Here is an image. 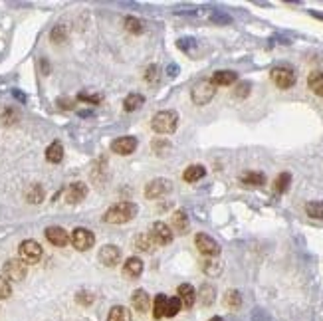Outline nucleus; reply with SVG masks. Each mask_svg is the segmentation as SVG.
Segmentation results:
<instances>
[{
	"label": "nucleus",
	"mask_w": 323,
	"mask_h": 321,
	"mask_svg": "<svg viewBox=\"0 0 323 321\" xmlns=\"http://www.w3.org/2000/svg\"><path fill=\"white\" fill-rule=\"evenodd\" d=\"M182 309V304H180V300L178 297H169V302H167V309H165V317H175L178 315V311Z\"/></svg>",
	"instance_id": "obj_33"
},
{
	"label": "nucleus",
	"mask_w": 323,
	"mask_h": 321,
	"mask_svg": "<svg viewBox=\"0 0 323 321\" xmlns=\"http://www.w3.org/2000/svg\"><path fill=\"white\" fill-rule=\"evenodd\" d=\"M210 321H224V319H222V317H212Z\"/></svg>",
	"instance_id": "obj_47"
},
{
	"label": "nucleus",
	"mask_w": 323,
	"mask_h": 321,
	"mask_svg": "<svg viewBox=\"0 0 323 321\" xmlns=\"http://www.w3.org/2000/svg\"><path fill=\"white\" fill-rule=\"evenodd\" d=\"M16 121H18V113L14 109H6V111L2 113V123L4 125H12Z\"/></svg>",
	"instance_id": "obj_42"
},
{
	"label": "nucleus",
	"mask_w": 323,
	"mask_h": 321,
	"mask_svg": "<svg viewBox=\"0 0 323 321\" xmlns=\"http://www.w3.org/2000/svg\"><path fill=\"white\" fill-rule=\"evenodd\" d=\"M12 295V286H10V282L4 278V276H0V300H6V297H10Z\"/></svg>",
	"instance_id": "obj_39"
},
{
	"label": "nucleus",
	"mask_w": 323,
	"mask_h": 321,
	"mask_svg": "<svg viewBox=\"0 0 323 321\" xmlns=\"http://www.w3.org/2000/svg\"><path fill=\"white\" fill-rule=\"evenodd\" d=\"M238 80V74L236 72H232V70H218V72H214L212 74V85L216 87V85H232L234 81Z\"/></svg>",
	"instance_id": "obj_17"
},
{
	"label": "nucleus",
	"mask_w": 323,
	"mask_h": 321,
	"mask_svg": "<svg viewBox=\"0 0 323 321\" xmlns=\"http://www.w3.org/2000/svg\"><path fill=\"white\" fill-rule=\"evenodd\" d=\"M224 305L230 307V309H238V307L242 305V295H240V291H238V289L226 291V295H224Z\"/></svg>",
	"instance_id": "obj_29"
},
{
	"label": "nucleus",
	"mask_w": 323,
	"mask_h": 321,
	"mask_svg": "<svg viewBox=\"0 0 323 321\" xmlns=\"http://www.w3.org/2000/svg\"><path fill=\"white\" fill-rule=\"evenodd\" d=\"M85 196H87V185H85V182H81V180L72 182V185L65 189V200H67L70 204L81 202Z\"/></svg>",
	"instance_id": "obj_13"
},
{
	"label": "nucleus",
	"mask_w": 323,
	"mask_h": 321,
	"mask_svg": "<svg viewBox=\"0 0 323 321\" xmlns=\"http://www.w3.org/2000/svg\"><path fill=\"white\" fill-rule=\"evenodd\" d=\"M143 260L137 256H131L125 260V264H123V273H125V278H129V280H137L141 273H143Z\"/></svg>",
	"instance_id": "obj_15"
},
{
	"label": "nucleus",
	"mask_w": 323,
	"mask_h": 321,
	"mask_svg": "<svg viewBox=\"0 0 323 321\" xmlns=\"http://www.w3.org/2000/svg\"><path fill=\"white\" fill-rule=\"evenodd\" d=\"M139 212V207L135 202H117L113 207H109L107 212L103 214V220L107 224H127L131 222Z\"/></svg>",
	"instance_id": "obj_1"
},
{
	"label": "nucleus",
	"mask_w": 323,
	"mask_h": 321,
	"mask_svg": "<svg viewBox=\"0 0 323 321\" xmlns=\"http://www.w3.org/2000/svg\"><path fill=\"white\" fill-rule=\"evenodd\" d=\"M202 272L206 273V276H218V273L222 272V264L216 262V260H206L202 264Z\"/></svg>",
	"instance_id": "obj_34"
},
{
	"label": "nucleus",
	"mask_w": 323,
	"mask_h": 321,
	"mask_svg": "<svg viewBox=\"0 0 323 321\" xmlns=\"http://www.w3.org/2000/svg\"><path fill=\"white\" fill-rule=\"evenodd\" d=\"M14 96H16V97H18V99H20V101H24V99H26V97L22 96V94H18V91H14Z\"/></svg>",
	"instance_id": "obj_46"
},
{
	"label": "nucleus",
	"mask_w": 323,
	"mask_h": 321,
	"mask_svg": "<svg viewBox=\"0 0 323 321\" xmlns=\"http://www.w3.org/2000/svg\"><path fill=\"white\" fill-rule=\"evenodd\" d=\"M18 252H20V260L28 266V264H38L40 260H42V246L38 244L36 240H24L20 244V248H18Z\"/></svg>",
	"instance_id": "obj_4"
},
{
	"label": "nucleus",
	"mask_w": 323,
	"mask_h": 321,
	"mask_svg": "<svg viewBox=\"0 0 323 321\" xmlns=\"http://www.w3.org/2000/svg\"><path fill=\"white\" fill-rule=\"evenodd\" d=\"M167 72H169V76H177V74H178V65L171 64L169 67H167Z\"/></svg>",
	"instance_id": "obj_45"
},
{
	"label": "nucleus",
	"mask_w": 323,
	"mask_h": 321,
	"mask_svg": "<svg viewBox=\"0 0 323 321\" xmlns=\"http://www.w3.org/2000/svg\"><path fill=\"white\" fill-rule=\"evenodd\" d=\"M171 189H173V182L169 178H153L145 185V198H149V200L161 198V196L171 193Z\"/></svg>",
	"instance_id": "obj_5"
},
{
	"label": "nucleus",
	"mask_w": 323,
	"mask_h": 321,
	"mask_svg": "<svg viewBox=\"0 0 323 321\" xmlns=\"http://www.w3.org/2000/svg\"><path fill=\"white\" fill-rule=\"evenodd\" d=\"M70 242H72V246H74L76 250L85 252V250L94 248L96 236H94V232L87 230V228H76V230L72 232V236H70Z\"/></svg>",
	"instance_id": "obj_6"
},
{
	"label": "nucleus",
	"mask_w": 323,
	"mask_h": 321,
	"mask_svg": "<svg viewBox=\"0 0 323 321\" xmlns=\"http://www.w3.org/2000/svg\"><path fill=\"white\" fill-rule=\"evenodd\" d=\"M177 125H178V115L175 111H171V109L159 111L153 117V121H151L153 131H157L159 135H171V133H175Z\"/></svg>",
	"instance_id": "obj_2"
},
{
	"label": "nucleus",
	"mask_w": 323,
	"mask_h": 321,
	"mask_svg": "<svg viewBox=\"0 0 323 321\" xmlns=\"http://www.w3.org/2000/svg\"><path fill=\"white\" fill-rule=\"evenodd\" d=\"M137 149V139L133 135H125V137H117L113 143H111V151L117 153V155H123L127 157L133 151Z\"/></svg>",
	"instance_id": "obj_12"
},
{
	"label": "nucleus",
	"mask_w": 323,
	"mask_h": 321,
	"mask_svg": "<svg viewBox=\"0 0 323 321\" xmlns=\"http://www.w3.org/2000/svg\"><path fill=\"white\" fill-rule=\"evenodd\" d=\"M65 36H67V30H65L64 24H60V26H56L52 32H50V38H52V42H56V44H62L65 40Z\"/></svg>",
	"instance_id": "obj_36"
},
{
	"label": "nucleus",
	"mask_w": 323,
	"mask_h": 321,
	"mask_svg": "<svg viewBox=\"0 0 323 321\" xmlns=\"http://www.w3.org/2000/svg\"><path fill=\"white\" fill-rule=\"evenodd\" d=\"M214 96H216V87L212 85V81L210 80L198 81V83L193 87V91H191V97H193L194 105H206V103L212 101V97Z\"/></svg>",
	"instance_id": "obj_3"
},
{
	"label": "nucleus",
	"mask_w": 323,
	"mask_h": 321,
	"mask_svg": "<svg viewBox=\"0 0 323 321\" xmlns=\"http://www.w3.org/2000/svg\"><path fill=\"white\" fill-rule=\"evenodd\" d=\"M99 262L107 268H115L119 262H121V250L115 246V244H105L101 250H99Z\"/></svg>",
	"instance_id": "obj_11"
},
{
	"label": "nucleus",
	"mask_w": 323,
	"mask_h": 321,
	"mask_svg": "<svg viewBox=\"0 0 323 321\" xmlns=\"http://www.w3.org/2000/svg\"><path fill=\"white\" fill-rule=\"evenodd\" d=\"M135 248H139L141 252H151V250H155V242L151 240L149 232H147V234H141V236H137V238H135Z\"/></svg>",
	"instance_id": "obj_31"
},
{
	"label": "nucleus",
	"mask_w": 323,
	"mask_h": 321,
	"mask_svg": "<svg viewBox=\"0 0 323 321\" xmlns=\"http://www.w3.org/2000/svg\"><path fill=\"white\" fill-rule=\"evenodd\" d=\"M252 321H272V319H270V315H268L266 311H262V309H254V313H252Z\"/></svg>",
	"instance_id": "obj_43"
},
{
	"label": "nucleus",
	"mask_w": 323,
	"mask_h": 321,
	"mask_svg": "<svg viewBox=\"0 0 323 321\" xmlns=\"http://www.w3.org/2000/svg\"><path fill=\"white\" fill-rule=\"evenodd\" d=\"M44 234H46V240L50 244H54V246H58V248H62V246H65L70 242V234L65 232L62 226H48Z\"/></svg>",
	"instance_id": "obj_14"
},
{
	"label": "nucleus",
	"mask_w": 323,
	"mask_h": 321,
	"mask_svg": "<svg viewBox=\"0 0 323 321\" xmlns=\"http://www.w3.org/2000/svg\"><path fill=\"white\" fill-rule=\"evenodd\" d=\"M171 226L173 230H177L178 234H184V230L189 228V216L184 210H175L171 216Z\"/></svg>",
	"instance_id": "obj_21"
},
{
	"label": "nucleus",
	"mask_w": 323,
	"mask_h": 321,
	"mask_svg": "<svg viewBox=\"0 0 323 321\" xmlns=\"http://www.w3.org/2000/svg\"><path fill=\"white\" fill-rule=\"evenodd\" d=\"M177 46L182 50V52H191V50L196 46V40H194V38H180L177 42Z\"/></svg>",
	"instance_id": "obj_41"
},
{
	"label": "nucleus",
	"mask_w": 323,
	"mask_h": 321,
	"mask_svg": "<svg viewBox=\"0 0 323 321\" xmlns=\"http://www.w3.org/2000/svg\"><path fill=\"white\" fill-rule=\"evenodd\" d=\"M306 212H307V216H311V218H315V220H323V200L307 202Z\"/></svg>",
	"instance_id": "obj_30"
},
{
	"label": "nucleus",
	"mask_w": 323,
	"mask_h": 321,
	"mask_svg": "<svg viewBox=\"0 0 323 321\" xmlns=\"http://www.w3.org/2000/svg\"><path fill=\"white\" fill-rule=\"evenodd\" d=\"M291 185V175L290 173H280L274 180V191L280 194L288 193V189H290Z\"/></svg>",
	"instance_id": "obj_27"
},
{
	"label": "nucleus",
	"mask_w": 323,
	"mask_h": 321,
	"mask_svg": "<svg viewBox=\"0 0 323 321\" xmlns=\"http://www.w3.org/2000/svg\"><path fill=\"white\" fill-rule=\"evenodd\" d=\"M131 304H133V307H135L139 313H145V311H149L151 297H149V293H147L145 289H135L133 295H131Z\"/></svg>",
	"instance_id": "obj_16"
},
{
	"label": "nucleus",
	"mask_w": 323,
	"mask_h": 321,
	"mask_svg": "<svg viewBox=\"0 0 323 321\" xmlns=\"http://www.w3.org/2000/svg\"><path fill=\"white\" fill-rule=\"evenodd\" d=\"M26 200L32 202V204H40L44 200V189L40 185H30L28 191H26Z\"/></svg>",
	"instance_id": "obj_28"
},
{
	"label": "nucleus",
	"mask_w": 323,
	"mask_h": 321,
	"mask_svg": "<svg viewBox=\"0 0 323 321\" xmlns=\"http://www.w3.org/2000/svg\"><path fill=\"white\" fill-rule=\"evenodd\" d=\"M250 87H252V83H250V81H240V83L236 85V89H234V97H238V99L248 97L250 96Z\"/></svg>",
	"instance_id": "obj_37"
},
{
	"label": "nucleus",
	"mask_w": 323,
	"mask_h": 321,
	"mask_svg": "<svg viewBox=\"0 0 323 321\" xmlns=\"http://www.w3.org/2000/svg\"><path fill=\"white\" fill-rule=\"evenodd\" d=\"M145 81L147 83H157V81H159V65L153 64V65H149V67H147Z\"/></svg>",
	"instance_id": "obj_38"
},
{
	"label": "nucleus",
	"mask_w": 323,
	"mask_h": 321,
	"mask_svg": "<svg viewBox=\"0 0 323 321\" xmlns=\"http://www.w3.org/2000/svg\"><path fill=\"white\" fill-rule=\"evenodd\" d=\"M214 295H216V289L212 288L210 284H204L202 288H200V304L202 305H212V302H214Z\"/></svg>",
	"instance_id": "obj_32"
},
{
	"label": "nucleus",
	"mask_w": 323,
	"mask_h": 321,
	"mask_svg": "<svg viewBox=\"0 0 323 321\" xmlns=\"http://www.w3.org/2000/svg\"><path fill=\"white\" fill-rule=\"evenodd\" d=\"M210 20L216 22V24H230V22H232V16H228L226 12H222V10H214Z\"/></svg>",
	"instance_id": "obj_40"
},
{
	"label": "nucleus",
	"mask_w": 323,
	"mask_h": 321,
	"mask_svg": "<svg viewBox=\"0 0 323 321\" xmlns=\"http://www.w3.org/2000/svg\"><path fill=\"white\" fill-rule=\"evenodd\" d=\"M64 159V145L60 143V141H54L52 145H48V149H46V161L52 163V165H58V163H62Z\"/></svg>",
	"instance_id": "obj_20"
},
{
	"label": "nucleus",
	"mask_w": 323,
	"mask_h": 321,
	"mask_svg": "<svg viewBox=\"0 0 323 321\" xmlns=\"http://www.w3.org/2000/svg\"><path fill=\"white\" fill-rule=\"evenodd\" d=\"M307 87L315 94V96L323 97V70H315L307 76Z\"/></svg>",
	"instance_id": "obj_19"
},
{
	"label": "nucleus",
	"mask_w": 323,
	"mask_h": 321,
	"mask_svg": "<svg viewBox=\"0 0 323 321\" xmlns=\"http://www.w3.org/2000/svg\"><path fill=\"white\" fill-rule=\"evenodd\" d=\"M143 103H145V97L141 96V94H129V96L125 97V101H123V109L127 113H131L135 111V109H139Z\"/></svg>",
	"instance_id": "obj_25"
},
{
	"label": "nucleus",
	"mask_w": 323,
	"mask_h": 321,
	"mask_svg": "<svg viewBox=\"0 0 323 321\" xmlns=\"http://www.w3.org/2000/svg\"><path fill=\"white\" fill-rule=\"evenodd\" d=\"M177 297L180 300V304L184 305V307H193L194 302H196V291L191 284H180L177 289Z\"/></svg>",
	"instance_id": "obj_18"
},
{
	"label": "nucleus",
	"mask_w": 323,
	"mask_h": 321,
	"mask_svg": "<svg viewBox=\"0 0 323 321\" xmlns=\"http://www.w3.org/2000/svg\"><path fill=\"white\" fill-rule=\"evenodd\" d=\"M167 302H169V297H167L165 293H159V295L153 300V317H155V319H163V317H165Z\"/></svg>",
	"instance_id": "obj_26"
},
{
	"label": "nucleus",
	"mask_w": 323,
	"mask_h": 321,
	"mask_svg": "<svg viewBox=\"0 0 323 321\" xmlns=\"http://www.w3.org/2000/svg\"><path fill=\"white\" fill-rule=\"evenodd\" d=\"M272 81L280 89H290L291 85L295 83V72L290 65H278L272 70Z\"/></svg>",
	"instance_id": "obj_7"
},
{
	"label": "nucleus",
	"mask_w": 323,
	"mask_h": 321,
	"mask_svg": "<svg viewBox=\"0 0 323 321\" xmlns=\"http://www.w3.org/2000/svg\"><path fill=\"white\" fill-rule=\"evenodd\" d=\"M131 311L123 305H113L109 309V315H107V321H131Z\"/></svg>",
	"instance_id": "obj_24"
},
{
	"label": "nucleus",
	"mask_w": 323,
	"mask_h": 321,
	"mask_svg": "<svg viewBox=\"0 0 323 321\" xmlns=\"http://www.w3.org/2000/svg\"><path fill=\"white\" fill-rule=\"evenodd\" d=\"M80 99L81 101H87V103H99V101H101L99 96L94 97V96H87V94H80Z\"/></svg>",
	"instance_id": "obj_44"
},
{
	"label": "nucleus",
	"mask_w": 323,
	"mask_h": 321,
	"mask_svg": "<svg viewBox=\"0 0 323 321\" xmlns=\"http://www.w3.org/2000/svg\"><path fill=\"white\" fill-rule=\"evenodd\" d=\"M242 185L246 187H262V185H266V175L264 173H254V171H248V173H242Z\"/></svg>",
	"instance_id": "obj_23"
},
{
	"label": "nucleus",
	"mask_w": 323,
	"mask_h": 321,
	"mask_svg": "<svg viewBox=\"0 0 323 321\" xmlns=\"http://www.w3.org/2000/svg\"><path fill=\"white\" fill-rule=\"evenodd\" d=\"M194 246L198 248V252H200L202 256L214 258L220 254L218 242L214 240V238H210L209 234H196V236H194Z\"/></svg>",
	"instance_id": "obj_9"
},
{
	"label": "nucleus",
	"mask_w": 323,
	"mask_h": 321,
	"mask_svg": "<svg viewBox=\"0 0 323 321\" xmlns=\"http://www.w3.org/2000/svg\"><path fill=\"white\" fill-rule=\"evenodd\" d=\"M125 28H127L131 34H141L143 30H145V28H143V22H141L139 18H135V16L125 18Z\"/></svg>",
	"instance_id": "obj_35"
},
{
	"label": "nucleus",
	"mask_w": 323,
	"mask_h": 321,
	"mask_svg": "<svg viewBox=\"0 0 323 321\" xmlns=\"http://www.w3.org/2000/svg\"><path fill=\"white\" fill-rule=\"evenodd\" d=\"M26 273H28V266L20 260V258H14V260H8L6 264H4V278L10 282H22L24 278H26Z\"/></svg>",
	"instance_id": "obj_8"
},
{
	"label": "nucleus",
	"mask_w": 323,
	"mask_h": 321,
	"mask_svg": "<svg viewBox=\"0 0 323 321\" xmlns=\"http://www.w3.org/2000/svg\"><path fill=\"white\" fill-rule=\"evenodd\" d=\"M149 236L155 242V246H169L173 242V230L165 222H155L149 230Z\"/></svg>",
	"instance_id": "obj_10"
},
{
	"label": "nucleus",
	"mask_w": 323,
	"mask_h": 321,
	"mask_svg": "<svg viewBox=\"0 0 323 321\" xmlns=\"http://www.w3.org/2000/svg\"><path fill=\"white\" fill-rule=\"evenodd\" d=\"M204 175H206V169H204L202 165H191V167L184 169L182 178H184L187 182H196V180H200Z\"/></svg>",
	"instance_id": "obj_22"
}]
</instances>
